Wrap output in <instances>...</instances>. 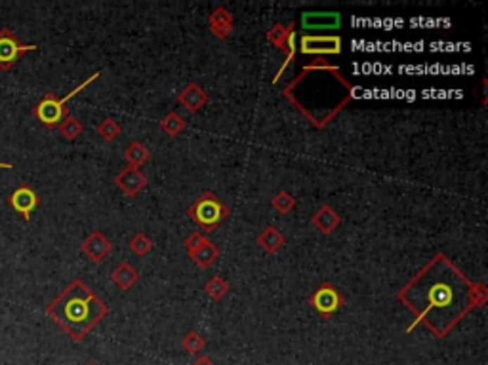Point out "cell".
<instances>
[{"label":"cell","mask_w":488,"mask_h":365,"mask_svg":"<svg viewBox=\"0 0 488 365\" xmlns=\"http://www.w3.org/2000/svg\"><path fill=\"white\" fill-rule=\"evenodd\" d=\"M205 291L206 295L210 297V299L214 300H221L227 295V291H229V284L224 280V278H219V276H214V278H210V280L206 281L205 286Z\"/></svg>","instance_id":"603a6c76"},{"label":"cell","mask_w":488,"mask_h":365,"mask_svg":"<svg viewBox=\"0 0 488 365\" xmlns=\"http://www.w3.org/2000/svg\"><path fill=\"white\" fill-rule=\"evenodd\" d=\"M44 312L69 335V339L80 343L105 318L109 308L84 281L77 278L48 305Z\"/></svg>","instance_id":"7a4b0ae2"},{"label":"cell","mask_w":488,"mask_h":365,"mask_svg":"<svg viewBox=\"0 0 488 365\" xmlns=\"http://www.w3.org/2000/svg\"><path fill=\"white\" fill-rule=\"evenodd\" d=\"M96 131H98V135L101 137L103 141H115L120 133V126L117 124V120H115V118H105V120H101V122H99Z\"/></svg>","instance_id":"484cf974"},{"label":"cell","mask_w":488,"mask_h":365,"mask_svg":"<svg viewBox=\"0 0 488 365\" xmlns=\"http://www.w3.org/2000/svg\"><path fill=\"white\" fill-rule=\"evenodd\" d=\"M8 204H10V208H12L15 213H20L25 221H29V219H31V213L39 208L40 198L29 185H21V187H18V189L10 194Z\"/></svg>","instance_id":"9c48e42d"},{"label":"cell","mask_w":488,"mask_h":365,"mask_svg":"<svg viewBox=\"0 0 488 365\" xmlns=\"http://www.w3.org/2000/svg\"><path fill=\"white\" fill-rule=\"evenodd\" d=\"M267 40H269V44H273L277 50H281V52L286 53V59H284V63L281 65V69L277 71V74H275V79H273V84H277L278 80H281V77L284 74V71L290 67V63L294 61V58H296V31H294V23H278V25H275L271 31H267Z\"/></svg>","instance_id":"5b68a950"},{"label":"cell","mask_w":488,"mask_h":365,"mask_svg":"<svg viewBox=\"0 0 488 365\" xmlns=\"http://www.w3.org/2000/svg\"><path fill=\"white\" fill-rule=\"evenodd\" d=\"M311 225L317 228L321 234L328 236L342 225V217H340V213H336V209H332L330 206H323L315 215L311 217Z\"/></svg>","instance_id":"9a60e30c"},{"label":"cell","mask_w":488,"mask_h":365,"mask_svg":"<svg viewBox=\"0 0 488 365\" xmlns=\"http://www.w3.org/2000/svg\"><path fill=\"white\" fill-rule=\"evenodd\" d=\"M187 215L198 228H203L205 232H212L225 221V217L229 215V209L214 192L206 190L197 202L187 209Z\"/></svg>","instance_id":"277c9868"},{"label":"cell","mask_w":488,"mask_h":365,"mask_svg":"<svg viewBox=\"0 0 488 365\" xmlns=\"http://www.w3.org/2000/svg\"><path fill=\"white\" fill-rule=\"evenodd\" d=\"M473 284L447 255L433 257L397 295L414 316L406 333L423 326L435 339H444L475 308Z\"/></svg>","instance_id":"6da1fadb"},{"label":"cell","mask_w":488,"mask_h":365,"mask_svg":"<svg viewBox=\"0 0 488 365\" xmlns=\"http://www.w3.org/2000/svg\"><path fill=\"white\" fill-rule=\"evenodd\" d=\"M208 25L216 39H227L233 33V13L224 6L216 8L208 18Z\"/></svg>","instance_id":"5bb4252c"},{"label":"cell","mask_w":488,"mask_h":365,"mask_svg":"<svg viewBox=\"0 0 488 365\" xmlns=\"http://www.w3.org/2000/svg\"><path fill=\"white\" fill-rule=\"evenodd\" d=\"M342 44V36L338 34H304L300 39V52L315 58L340 55L343 50Z\"/></svg>","instance_id":"52a82bcc"},{"label":"cell","mask_w":488,"mask_h":365,"mask_svg":"<svg viewBox=\"0 0 488 365\" xmlns=\"http://www.w3.org/2000/svg\"><path fill=\"white\" fill-rule=\"evenodd\" d=\"M111 280L119 289L128 291V289H132V287L138 284L139 274L130 263H120L119 267L111 272Z\"/></svg>","instance_id":"e0dca14e"},{"label":"cell","mask_w":488,"mask_h":365,"mask_svg":"<svg viewBox=\"0 0 488 365\" xmlns=\"http://www.w3.org/2000/svg\"><path fill=\"white\" fill-rule=\"evenodd\" d=\"M80 249H82V253L92 263H101L113 251V244L105 234H101V232L96 230V232H92L82 241Z\"/></svg>","instance_id":"8fae6325"},{"label":"cell","mask_w":488,"mask_h":365,"mask_svg":"<svg viewBox=\"0 0 488 365\" xmlns=\"http://www.w3.org/2000/svg\"><path fill=\"white\" fill-rule=\"evenodd\" d=\"M343 303H345L343 295L338 291L336 286H332L328 281L319 286L315 293L309 297L311 308L324 318H330L332 314H336L343 307Z\"/></svg>","instance_id":"ba28073f"},{"label":"cell","mask_w":488,"mask_h":365,"mask_svg":"<svg viewBox=\"0 0 488 365\" xmlns=\"http://www.w3.org/2000/svg\"><path fill=\"white\" fill-rule=\"evenodd\" d=\"M271 206L273 209L281 213V215H288L292 209L296 208V198L288 192V190H278L275 198L271 200Z\"/></svg>","instance_id":"44dd1931"},{"label":"cell","mask_w":488,"mask_h":365,"mask_svg":"<svg viewBox=\"0 0 488 365\" xmlns=\"http://www.w3.org/2000/svg\"><path fill=\"white\" fill-rule=\"evenodd\" d=\"M191 365H216V364H214L210 358H206V356H198L197 359H193Z\"/></svg>","instance_id":"83f0119b"},{"label":"cell","mask_w":488,"mask_h":365,"mask_svg":"<svg viewBox=\"0 0 488 365\" xmlns=\"http://www.w3.org/2000/svg\"><path fill=\"white\" fill-rule=\"evenodd\" d=\"M124 160L128 162V168H139L149 160V149L146 145L134 141L128 149L124 150Z\"/></svg>","instance_id":"d6986e66"},{"label":"cell","mask_w":488,"mask_h":365,"mask_svg":"<svg viewBox=\"0 0 488 365\" xmlns=\"http://www.w3.org/2000/svg\"><path fill=\"white\" fill-rule=\"evenodd\" d=\"M13 166L12 164H4V162H0V170H12Z\"/></svg>","instance_id":"f1b7e54d"},{"label":"cell","mask_w":488,"mask_h":365,"mask_svg":"<svg viewBox=\"0 0 488 365\" xmlns=\"http://www.w3.org/2000/svg\"><path fill=\"white\" fill-rule=\"evenodd\" d=\"M90 365H96V364H90Z\"/></svg>","instance_id":"f546056e"},{"label":"cell","mask_w":488,"mask_h":365,"mask_svg":"<svg viewBox=\"0 0 488 365\" xmlns=\"http://www.w3.org/2000/svg\"><path fill=\"white\" fill-rule=\"evenodd\" d=\"M39 46L34 44H21L20 39L13 34L12 29H0V71H12L15 63L20 61L25 53L34 52Z\"/></svg>","instance_id":"8992f818"},{"label":"cell","mask_w":488,"mask_h":365,"mask_svg":"<svg viewBox=\"0 0 488 365\" xmlns=\"http://www.w3.org/2000/svg\"><path fill=\"white\" fill-rule=\"evenodd\" d=\"M130 249H132L134 255L146 257V255H149L153 251V240L147 234H143V232H138L130 240Z\"/></svg>","instance_id":"d4e9b609"},{"label":"cell","mask_w":488,"mask_h":365,"mask_svg":"<svg viewBox=\"0 0 488 365\" xmlns=\"http://www.w3.org/2000/svg\"><path fill=\"white\" fill-rule=\"evenodd\" d=\"M342 25V15L338 12H305L302 13L304 31H336Z\"/></svg>","instance_id":"30bf717a"},{"label":"cell","mask_w":488,"mask_h":365,"mask_svg":"<svg viewBox=\"0 0 488 365\" xmlns=\"http://www.w3.org/2000/svg\"><path fill=\"white\" fill-rule=\"evenodd\" d=\"M58 130H60L61 137H65L67 141H75L77 137H80V133L84 130V126H82V122H80L77 117L67 114V117L61 120V124L58 126Z\"/></svg>","instance_id":"ffe728a7"},{"label":"cell","mask_w":488,"mask_h":365,"mask_svg":"<svg viewBox=\"0 0 488 365\" xmlns=\"http://www.w3.org/2000/svg\"><path fill=\"white\" fill-rule=\"evenodd\" d=\"M160 130L165 131L168 137L179 135L185 130L184 118L179 117L178 112H168L162 120H160Z\"/></svg>","instance_id":"7402d4cb"},{"label":"cell","mask_w":488,"mask_h":365,"mask_svg":"<svg viewBox=\"0 0 488 365\" xmlns=\"http://www.w3.org/2000/svg\"><path fill=\"white\" fill-rule=\"evenodd\" d=\"M99 79V72H94L92 77H88L84 82H80L75 90H71L67 93L65 98H56L53 93H46L44 98L40 99V103H37L33 107V117L39 120L40 124L48 128V130H53L61 124V120L67 117V107L65 105L71 101V99L79 93V91L86 90L88 86L96 82Z\"/></svg>","instance_id":"3957f363"},{"label":"cell","mask_w":488,"mask_h":365,"mask_svg":"<svg viewBox=\"0 0 488 365\" xmlns=\"http://www.w3.org/2000/svg\"><path fill=\"white\" fill-rule=\"evenodd\" d=\"M115 182H117V187L122 190V194L132 198V196H138L141 190L146 189L147 177L143 175V171L139 170V168H124V170L117 175Z\"/></svg>","instance_id":"7c38bea8"},{"label":"cell","mask_w":488,"mask_h":365,"mask_svg":"<svg viewBox=\"0 0 488 365\" xmlns=\"http://www.w3.org/2000/svg\"><path fill=\"white\" fill-rule=\"evenodd\" d=\"M205 241H208V238H206L203 232L195 230V232H191V234L185 238L184 248H185V251H187V253L193 255L198 248H200V246H203V244H205Z\"/></svg>","instance_id":"4316f807"},{"label":"cell","mask_w":488,"mask_h":365,"mask_svg":"<svg viewBox=\"0 0 488 365\" xmlns=\"http://www.w3.org/2000/svg\"><path fill=\"white\" fill-rule=\"evenodd\" d=\"M181 346H184L185 352L197 356L198 352H203V350H205L206 340L198 331H189L187 335H185L184 339H181Z\"/></svg>","instance_id":"cb8c5ba5"},{"label":"cell","mask_w":488,"mask_h":365,"mask_svg":"<svg viewBox=\"0 0 488 365\" xmlns=\"http://www.w3.org/2000/svg\"><path fill=\"white\" fill-rule=\"evenodd\" d=\"M257 246L264 249L265 253H277L283 249V246L286 244V238L284 234L275 227H267L264 228L256 238Z\"/></svg>","instance_id":"2e32d148"},{"label":"cell","mask_w":488,"mask_h":365,"mask_svg":"<svg viewBox=\"0 0 488 365\" xmlns=\"http://www.w3.org/2000/svg\"><path fill=\"white\" fill-rule=\"evenodd\" d=\"M198 268H210L219 259V249L210 240L205 241L193 255H189Z\"/></svg>","instance_id":"ac0fdd59"},{"label":"cell","mask_w":488,"mask_h":365,"mask_svg":"<svg viewBox=\"0 0 488 365\" xmlns=\"http://www.w3.org/2000/svg\"><path fill=\"white\" fill-rule=\"evenodd\" d=\"M178 101L184 105L185 111L195 114V112L200 111V109L208 103V93H206L203 86L191 82V84H187L184 90L179 91Z\"/></svg>","instance_id":"4fadbf2b"}]
</instances>
